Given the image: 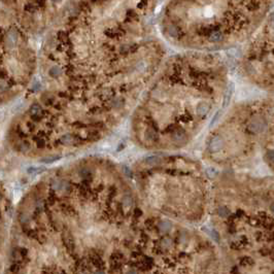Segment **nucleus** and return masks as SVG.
Returning a JSON list of instances; mask_svg holds the SVG:
<instances>
[{
	"instance_id": "f257e3e1",
	"label": "nucleus",
	"mask_w": 274,
	"mask_h": 274,
	"mask_svg": "<svg viewBox=\"0 0 274 274\" xmlns=\"http://www.w3.org/2000/svg\"><path fill=\"white\" fill-rule=\"evenodd\" d=\"M248 128H249V130L253 131V132H255V133L262 132V131L266 128V123L263 119L256 118V119H253L251 123H249Z\"/></svg>"
},
{
	"instance_id": "f03ea898",
	"label": "nucleus",
	"mask_w": 274,
	"mask_h": 274,
	"mask_svg": "<svg viewBox=\"0 0 274 274\" xmlns=\"http://www.w3.org/2000/svg\"><path fill=\"white\" fill-rule=\"evenodd\" d=\"M234 90H235V84H234V82H231L230 84H229V86H228V89H227V91H226L225 96H224V101H223L224 107H227V106L229 105V103H230V101H231V98H232V95H233V93H234Z\"/></svg>"
},
{
	"instance_id": "7ed1b4c3",
	"label": "nucleus",
	"mask_w": 274,
	"mask_h": 274,
	"mask_svg": "<svg viewBox=\"0 0 274 274\" xmlns=\"http://www.w3.org/2000/svg\"><path fill=\"white\" fill-rule=\"evenodd\" d=\"M223 146H224L223 139H221L219 136H214L212 139L210 140V143H209V150L213 153L219 152V150H221Z\"/></svg>"
},
{
	"instance_id": "20e7f679",
	"label": "nucleus",
	"mask_w": 274,
	"mask_h": 274,
	"mask_svg": "<svg viewBox=\"0 0 274 274\" xmlns=\"http://www.w3.org/2000/svg\"><path fill=\"white\" fill-rule=\"evenodd\" d=\"M209 110V106L207 105L206 103H200L197 107V112H198L200 116H204L208 112Z\"/></svg>"
},
{
	"instance_id": "39448f33",
	"label": "nucleus",
	"mask_w": 274,
	"mask_h": 274,
	"mask_svg": "<svg viewBox=\"0 0 274 274\" xmlns=\"http://www.w3.org/2000/svg\"><path fill=\"white\" fill-rule=\"evenodd\" d=\"M173 138H174V140L176 142H181L184 141V140H186V134H185L182 131H176V132L173 134Z\"/></svg>"
},
{
	"instance_id": "423d86ee",
	"label": "nucleus",
	"mask_w": 274,
	"mask_h": 274,
	"mask_svg": "<svg viewBox=\"0 0 274 274\" xmlns=\"http://www.w3.org/2000/svg\"><path fill=\"white\" fill-rule=\"evenodd\" d=\"M221 38H223V34L219 31H214L210 34V40L211 41H221Z\"/></svg>"
},
{
	"instance_id": "0eeeda50",
	"label": "nucleus",
	"mask_w": 274,
	"mask_h": 274,
	"mask_svg": "<svg viewBox=\"0 0 274 274\" xmlns=\"http://www.w3.org/2000/svg\"><path fill=\"white\" fill-rule=\"evenodd\" d=\"M228 55H230L231 57H239L240 56V51L238 49H230L227 51Z\"/></svg>"
},
{
	"instance_id": "6e6552de",
	"label": "nucleus",
	"mask_w": 274,
	"mask_h": 274,
	"mask_svg": "<svg viewBox=\"0 0 274 274\" xmlns=\"http://www.w3.org/2000/svg\"><path fill=\"white\" fill-rule=\"evenodd\" d=\"M219 214L223 217H226L230 214V211H229V209H228L227 207H221V208L219 209Z\"/></svg>"
},
{
	"instance_id": "1a4fd4ad",
	"label": "nucleus",
	"mask_w": 274,
	"mask_h": 274,
	"mask_svg": "<svg viewBox=\"0 0 274 274\" xmlns=\"http://www.w3.org/2000/svg\"><path fill=\"white\" fill-rule=\"evenodd\" d=\"M221 110H219V111H217V114H214V116L212 118V120H211V123H210V125H209V127H212L213 125H214L215 123L219 121V119L221 118Z\"/></svg>"
},
{
	"instance_id": "9d476101",
	"label": "nucleus",
	"mask_w": 274,
	"mask_h": 274,
	"mask_svg": "<svg viewBox=\"0 0 274 274\" xmlns=\"http://www.w3.org/2000/svg\"><path fill=\"white\" fill-rule=\"evenodd\" d=\"M60 157H51V158H45V159H42L41 162L43 163H47V164H51V163L55 162V161L59 160Z\"/></svg>"
},
{
	"instance_id": "9b49d317",
	"label": "nucleus",
	"mask_w": 274,
	"mask_h": 274,
	"mask_svg": "<svg viewBox=\"0 0 274 274\" xmlns=\"http://www.w3.org/2000/svg\"><path fill=\"white\" fill-rule=\"evenodd\" d=\"M40 112H41V109H40L39 106L34 105L33 107H31V114L33 116H38V114H40Z\"/></svg>"
},
{
	"instance_id": "f8f14e48",
	"label": "nucleus",
	"mask_w": 274,
	"mask_h": 274,
	"mask_svg": "<svg viewBox=\"0 0 274 274\" xmlns=\"http://www.w3.org/2000/svg\"><path fill=\"white\" fill-rule=\"evenodd\" d=\"M206 171H207V174H208L210 177H213V176H214V175H215L214 169H212V168H208Z\"/></svg>"
},
{
	"instance_id": "ddd939ff",
	"label": "nucleus",
	"mask_w": 274,
	"mask_h": 274,
	"mask_svg": "<svg viewBox=\"0 0 274 274\" xmlns=\"http://www.w3.org/2000/svg\"><path fill=\"white\" fill-rule=\"evenodd\" d=\"M267 156H268V158H269L271 161H274V152H273V150H270V152H268Z\"/></svg>"
},
{
	"instance_id": "4468645a",
	"label": "nucleus",
	"mask_w": 274,
	"mask_h": 274,
	"mask_svg": "<svg viewBox=\"0 0 274 274\" xmlns=\"http://www.w3.org/2000/svg\"><path fill=\"white\" fill-rule=\"evenodd\" d=\"M212 237H213V238H214L217 241H219V234L217 233V231H212Z\"/></svg>"
},
{
	"instance_id": "2eb2a0df",
	"label": "nucleus",
	"mask_w": 274,
	"mask_h": 274,
	"mask_svg": "<svg viewBox=\"0 0 274 274\" xmlns=\"http://www.w3.org/2000/svg\"><path fill=\"white\" fill-rule=\"evenodd\" d=\"M127 274H138V273H137V272L135 271V270H130V271H129Z\"/></svg>"
},
{
	"instance_id": "dca6fc26",
	"label": "nucleus",
	"mask_w": 274,
	"mask_h": 274,
	"mask_svg": "<svg viewBox=\"0 0 274 274\" xmlns=\"http://www.w3.org/2000/svg\"><path fill=\"white\" fill-rule=\"evenodd\" d=\"M270 209H271V211H272V212L274 213V203H273V204L271 205V208H270Z\"/></svg>"
},
{
	"instance_id": "f3484780",
	"label": "nucleus",
	"mask_w": 274,
	"mask_h": 274,
	"mask_svg": "<svg viewBox=\"0 0 274 274\" xmlns=\"http://www.w3.org/2000/svg\"><path fill=\"white\" fill-rule=\"evenodd\" d=\"M95 274H105V273H104L103 271H97V272H96Z\"/></svg>"
},
{
	"instance_id": "a211bd4d",
	"label": "nucleus",
	"mask_w": 274,
	"mask_h": 274,
	"mask_svg": "<svg viewBox=\"0 0 274 274\" xmlns=\"http://www.w3.org/2000/svg\"><path fill=\"white\" fill-rule=\"evenodd\" d=\"M272 26L274 27V17H273V19H272Z\"/></svg>"
}]
</instances>
